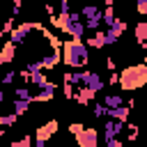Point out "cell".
<instances>
[{
  "label": "cell",
  "instance_id": "6",
  "mask_svg": "<svg viewBox=\"0 0 147 147\" xmlns=\"http://www.w3.org/2000/svg\"><path fill=\"white\" fill-rule=\"evenodd\" d=\"M124 30H126V23L124 21H115V25H110L108 32H106V44H115Z\"/></svg>",
  "mask_w": 147,
  "mask_h": 147
},
{
  "label": "cell",
  "instance_id": "12",
  "mask_svg": "<svg viewBox=\"0 0 147 147\" xmlns=\"http://www.w3.org/2000/svg\"><path fill=\"white\" fill-rule=\"evenodd\" d=\"M87 46L90 48H103L106 46V32H94V37H90Z\"/></svg>",
  "mask_w": 147,
  "mask_h": 147
},
{
  "label": "cell",
  "instance_id": "2",
  "mask_svg": "<svg viewBox=\"0 0 147 147\" xmlns=\"http://www.w3.org/2000/svg\"><path fill=\"white\" fill-rule=\"evenodd\" d=\"M145 83H147V64H133V67H126L119 74V87L124 92L138 90Z\"/></svg>",
  "mask_w": 147,
  "mask_h": 147
},
{
  "label": "cell",
  "instance_id": "27",
  "mask_svg": "<svg viewBox=\"0 0 147 147\" xmlns=\"http://www.w3.org/2000/svg\"><path fill=\"white\" fill-rule=\"evenodd\" d=\"M30 145H32V138H30V136H23V138L18 140V147H30Z\"/></svg>",
  "mask_w": 147,
  "mask_h": 147
},
{
  "label": "cell",
  "instance_id": "3",
  "mask_svg": "<svg viewBox=\"0 0 147 147\" xmlns=\"http://www.w3.org/2000/svg\"><path fill=\"white\" fill-rule=\"evenodd\" d=\"M83 87L92 90V92H101L103 90V80L96 71H83Z\"/></svg>",
  "mask_w": 147,
  "mask_h": 147
},
{
  "label": "cell",
  "instance_id": "32",
  "mask_svg": "<svg viewBox=\"0 0 147 147\" xmlns=\"http://www.w3.org/2000/svg\"><path fill=\"white\" fill-rule=\"evenodd\" d=\"M11 147H18V140H16V142H11Z\"/></svg>",
  "mask_w": 147,
  "mask_h": 147
},
{
  "label": "cell",
  "instance_id": "28",
  "mask_svg": "<svg viewBox=\"0 0 147 147\" xmlns=\"http://www.w3.org/2000/svg\"><path fill=\"white\" fill-rule=\"evenodd\" d=\"M138 11H140L142 16H147V0H140V2H138Z\"/></svg>",
  "mask_w": 147,
  "mask_h": 147
},
{
  "label": "cell",
  "instance_id": "1",
  "mask_svg": "<svg viewBox=\"0 0 147 147\" xmlns=\"http://www.w3.org/2000/svg\"><path fill=\"white\" fill-rule=\"evenodd\" d=\"M62 60H64L67 67H74V69L85 67L87 60H90V55H87V46H85L83 41H76V39L64 41V44H62Z\"/></svg>",
  "mask_w": 147,
  "mask_h": 147
},
{
  "label": "cell",
  "instance_id": "17",
  "mask_svg": "<svg viewBox=\"0 0 147 147\" xmlns=\"http://www.w3.org/2000/svg\"><path fill=\"white\" fill-rule=\"evenodd\" d=\"M28 106H30V101H21V99H16V101H14V115H16V117L23 115V113L28 110Z\"/></svg>",
  "mask_w": 147,
  "mask_h": 147
},
{
  "label": "cell",
  "instance_id": "29",
  "mask_svg": "<svg viewBox=\"0 0 147 147\" xmlns=\"http://www.w3.org/2000/svg\"><path fill=\"white\" fill-rule=\"evenodd\" d=\"M106 147H122V142L115 138V140H108V142H106Z\"/></svg>",
  "mask_w": 147,
  "mask_h": 147
},
{
  "label": "cell",
  "instance_id": "19",
  "mask_svg": "<svg viewBox=\"0 0 147 147\" xmlns=\"http://www.w3.org/2000/svg\"><path fill=\"white\" fill-rule=\"evenodd\" d=\"M41 69H44L41 60H37V62H30V64H28V71H30V74H41Z\"/></svg>",
  "mask_w": 147,
  "mask_h": 147
},
{
  "label": "cell",
  "instance_id": "22",
  "mask_svg": "<svg viewBox=\"0 0 147 147\" xmlns=\"http://www.w3.org/2000/svg\"><path fill=\"white\" fill-rule=\"evenodd\" d=\"M69 131H71V136H80V133L85 131V126H83V124H78V122H76V124L71 122V126H69Z\"/></svg>",
  "mask_w": 147,
  "mask_h": 147
},
{
  "label": "cell",
  "instance_id": "11",
  "mask_svg": "<svg viewBox=\"0 0 147 147\" xmlns=\"http://www.w3.org/2000/svg\"><path fill=\"white\" fill-rule=\"evenodd\" d=\"M103 103H106V108H122L124 99H122V94H106Z\"/></svg>",
  "mask_w": 147,
  "mask_h": 147
},
{
  "label": "cell",
  "instance_id": "23",
  "mask_svg": "<svg viewBox=\"0 0 147 147\" xmlns=\"http://www.w3.org/2000/svg\"><path fill=\"white\" fill-rule=\"evenodd\" d=\"M62 92H64V96H67V99H74V96H76V92H74V87H71V83H64Z\"/></svg>",
  "mask_w": 147,
  "mask_h": 147
},
{
  "label": "cell",
  "instance_id": "26",
  "mask_svg": "<svg viewBox=\"0 0 147 147\" xmlns=\"http://www.w3.org/2000/svg\"><path fill=\"white\" fill-rule=\"evenodd\" d=\"M16 74H18V71H9V74H5V78H2V83H5V85H9V83H11L14 78H16Z\"/></svg>",
  "mask_w": 147,
  "mask_h": 147
},
{
  "label": "cell",
  "instance_id": "13",
  "mask_svg": "<svg viewBox=\"0 0 147 147\" xmlns=\"http://www.w3.org/2000/svg\"><path fill=\"white\" fill-rule=\"evenodd\" d=\"M136 39L138 44H147V21H140L136 25Z\"/></svg>",
  "mask_w": 147,
  "mask_h": 147
},
{
  "label": "cell",
  "instance_id": "30",
  "mask_svg": "<svg viewBox=\"0 0 147 147\" xmlns=\"http://www.w3.org/2000/svg\"><path fill=\"white\" fill-rule=\"evenodd\" d=\"M106 67H108L110 71H115V60H106Z\"/></svg>",
  "mask_w": 147,
  "mask_h": 147
},
{
  "label": "cell",
  "instance_id": "10",
  "mask_svg": "<svg viewBox=\"0 0 147 147\" xmlns=\"http://www.w3.org/2000/svg\"><path fill=\"white\" fill-rule=\"evenodd\" d=\"M14 53H16V46H14L11 41H7L5 48H2V55H0V62H2V64L11 62V60H14Z\"/></svg>",
  "mask_w": 147,
  "mask_h": 147
},
{
  "label": "cell",
  "instance_id": "31",
  "mask_svg": "<svg viewBox=\"0 0 147 147\" xmlns=\"http://www.w3.org/2000/svg\"><path fill=\"white\" fill-rule=\"evenodd\" d=\"M115 83H119V76L117 74H110V85H115Z\"/></svg>",
  "mask_w": 147,
  "mask_h": 147
},
{
  "label": "cell",
  "instance_id": "8",
  "mask_svg": "<svg viewBox=\"0 0 147 147\" xmlns=\"http://www.w3.org/2000/svg\"><path fill=\"white\" fill-rule=\"evenodd\" d=\"M94 94H96V92H92V90H87V87H80V90L76 92V96H74V99H76L80 106H87V103L94 99Z\"/></svg>",
  "mask_w": 147,
  "mask_h": 147
},
{
  "label": "cell",
  "instance_id": "4",
  "mask_svg": "<svg viewBox=\"0 0 147 147\" xmlns=\"http://www.w3.org/2000/svg\"><path fill=\"white\" fill-rule=\"evenodd\" d=\"M78 147H99V133L94 129H85L80 136H76Z\"/></svg>",
  "mask_w": 147,
  "mask_h": 147
},
{
  "label": "cell",
  "instance_id": "7",
  "mask_svg": "<svg viewBox=\"0 0 147 147\" xmlns=\"http://www.w3.org/2000/svg\"><path fill=\"white\" fill-rule=\"evenodd\" d=\"M57 131V119H51V122H46L41 129H37V140H41V142H46L53 133Z\"/></svg>",
  "mask_w": 147,
  "mask_h": 147
},
{
  "label": "cell",
  "instance_id": "16",
  "mask_svg": "<svg viewBox=\"0 0 147 147\" xmlns=\"http://www.w3.org/2000/svg\"><path fill=\"white\" fill-rule=\"evenodd\" d=\"M30 83H32V85H37V87L41 90L48 80H46V76H44V74H30Z\"/></svg>",
  "mask_w": 147,
  "mask_h": 147
},
{
  "label": "cell",
  "instance_id": "18",
  "mask_svg": "<svg viewBox=\"0 0 147 147\" xmlns=\"http://www.w3.org/2000/svg\"><path fill=\"white\" fill-rule=\"evenodd\" d=\"M53 94H55V92H46V90H41V92L34 94V101H51Z\"/></svg>",
  "mask_w": 147,
  "mask_h": 147
},
{
  "label": "cell",
  "instance_id": "15",
  "mask_svg": "<svg viewBox=\"0 0 147 147\" xmlns=\"http://www.w3.org/2000/svg\"><path fill=\"white\" fill-rule=\"evenodd\" d=\"M14 94H16V99H21V101H34V94H30V90L28 87H16L14 90Z\"/></svg>",
  "mask_w": 147,
  "mask_h": 147
},
{
  "label": "cell",
  "instance_id": "5",
  "mask_svg": "<svg viewBox=\"0 0 147 147\" xmlns=\"http://www.w3.org/2000/svg\"><path fill=\"white\" fill-rule=\"evenodd\" d=\"M103 129H106V131H103V138H106V142H108V140H115V138H117V136L124 131V122H117V119H108Z\"/></svg>",
  "mask_w": 147,
  "mask_h": 147
},
{
  "label": "cell",
  "instance_id": "14",
  "mask_svg": "<svg viewBox=\"0 0 147 147\" xmlns=\"http://www.w3.org/2000/svg\"><path fill=\"white\" fill-rule=\"evenodd\" d=\"M60 60H62L60 53H51V55H44V57H41V64H44V69H53Z\"/></svg>",
  "mask_w": 147,
  "mask_h": 147
},
{
  "label": "cell",
  "instance_id": "25",
  "mask_svg": "<svg viewBox=\"0 0 147 147\" xmlns=\"http://www.w3.org/2000/svg\"><path fill=\"white\" fill-rule=\"evenodd\" d=\"M136 138H138V126L129 124V140H136Z\"/></svg>",
  "mask_w": 147,
  "mask_h": 147
},
{
  "label": "cell",
  "instance_id": "21",
  "mask_svg": "<svg viewBox=\"0 0 147 147\" xmlns=\"http://www.w3.org/2000/svg\"><path fill=\"white\" fill-rule=\"evenodd\" d=\"M14 122H16V115H2V117H0V124H2V126H11Z\"/></svg>",
  "mask_w": 147,
  "mask_h": 147
},
{
  "label": "cell",
  "instance_id": "9",
  "mask_svg": "<svg viewBox=\"0 0 147 147\" xmlns=\"http://www.w3.org/2000/svg\"><path fill=\"white\" fill-rule=\"evenodd\" d=\"M108 117H110V119H117V122H126V117H129V106L108 108Z\"/></svg>",
  "mask_w": 147,
  "mask_h": 147
},
{
  "label": "cell",
  "instance_id": "24",
  "mask_svg": "<svg viewBox=\"0 0 147 147\" xmlns=\"http://www.w3.org/2000/svg\"><path fill=\"white\" fill-rule=\"evenodd\" d=\"M11 32H14V21L9 18V21L5 23V28H2V34H11Z\"/></svg>",
  "mask_w": 147,
  "mask_h": 147
},
{
  "label": "cell",
  "instance_id": "20",
  "mask_svg": "<svg viewBox=\"0 0 147 147\" xmlns=\"http://www.w3.org/2000/svg\"><path fill=\"white\" fill-rule=\"evenodd\" d=\"M94 115H96V117H106V115H108L106 103H96V106H94Z\"/></svg>",
  "mask_w": 147,
  "mask_h": 147
}]
</instances>
